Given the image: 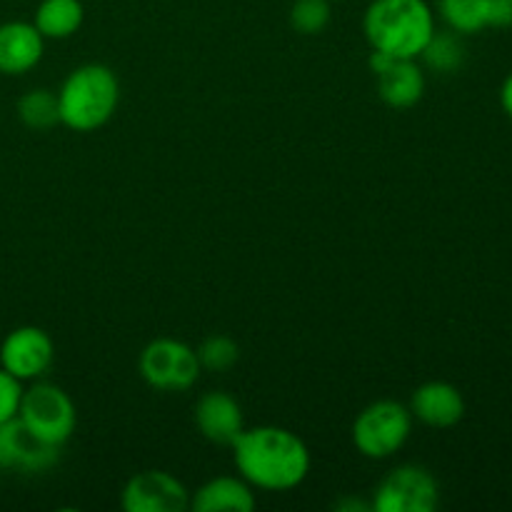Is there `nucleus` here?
Returning a JSON list of instances; mask_svg holds the SVG:
<instances>
[{"label": "nucleus", "mask_w": 512, "mask_h": 512, "mask_svg": "<svg viewBox=\"0 0 512 512\" xmlns=\"http://www.w3.org/2000/svg\"><path fill=\"white\" fill-rule=\"evenodd\" d=\"M233 460L240 478L273 493L298 488L310 473L308 445L298 433L280 425L245 428L233 443Z\"/></svg>", "instance_id": "1"}, {"label": "nucleus", "mask_w": 512, "mask_h": 512, "mask_svg": "<svg viewBox=\"0 0 512 512\" xmlns=\"http://www.w3.org/2000/svg\"><path fill=\"white\" fill-rule=\"evenodd\" d=\"M370 50L418 60L435 33V13L425 0H373L363 15Z\"/></svg>", "instance_id": "2"}, {"label": "nucleus", "mask_w": 512, "mask_h": 512, "mask_svg": "<svg viewBox=\"0 0 512 512\" xmlns=\"http://www.w3.org/2000/svg\"><path fill=\"white\" fill-rule=\"evenodd\" d=\"M120 103V80L103 63H85L70 70L58 88L60 125L75 133H93L115 115Z\"/></svg>", "instance_id": "3"}, {"label": "nucleus", "mask_w": 512, "mask_h": 512, "mask_svg": "<svg viewBox=\"0 0 512 512\" xmlns=\"http://www.w3.org/2000/svg\"><path fill=\"white\" fill-rule=\"evenodd\" d=\"M413 433V413L398 400L365 405L353 423V445L363 458L388 460L405 448Z\"/></svg>", "instance_id": "4"}, {"label": "nucleus", "mask_w": 512, "mask_h": 512, "mask_svg": "<svg viewBox=\"0 0 512 512\" xmlns=\"http://www.w3.org/2000/svg\"><path fill=\"white\" fill-rule=\"evenodd\" d=\"M18 418L45 443L63 448L75 433L78 413L70 395L60 385L33 380L30 388H23L18 405Z\"/></svg>", "instance_id": "5"}, {"label": "nucleus", "mask_w": 512, "mask_h": 512, "mask_svg": "<svg viewBox=\"0 0 512 512\" xmlns=\"http://www.w3.org/2000/svg\"><path fill=\"white\" fill-rule=\"evenodd\" d=\"M140 378L160 393H183L200 378V360L195 348L175 338H155L138 358Z\"/></svg>", "instance_id": "6"}, {"label": "nucleus", "mask_w": 512, "mask_h": 512, "mask_svg": "<svg viewBox=\"0 0 512 512\" xmlns=\"http://www.w3.org/2000/svg\"><path fill=\"white\" fill-rule=\"evenodd\" d=\"M370 505L375 512H435L440 483L425 465H398L380 480Z\"/></svg>", "instance_id": "7"}, {"label": "nucleus", "mask_w": 512, "mask_h": 512, "mask_svg": "<svg viewBox=\"0 0 512 512\" xmlns=\"http://www.w3.org/2000/svg\"><path fill=\"white\" fill-rule=\"evenodd\" d=\"M55 360L53 338L38 325H20L0 343V368L20 383L40 380Z\"/></svg>", "instance_id": "8"}, {"label": "nucleus", "mask_w": 512, "mask_h": 512, "mask_svg": "<svg viewBox=\"0 0 512 512\" xmlns=\"http://www.w3.org/2000/svg\"><path fill=\"white\" fill-rule=\"evenodd\" d=\"M120 505L125 512H183L190 508V490L168 470H140L123 485Z\"/></svg>", "instance_id": "9"}, {"label": "nucleus", "mask_w": 512, "mask_h": 512, "mask_svg": "<svg viewBox=\"0 0 512 512\" xmlns=\"http://www.w3.org/2000/svg\"><path fill=\"white\" fill-rule=\"evenodd\" d=\"M58 460V445H50L38 438L18 415L0 423V468L3 470L40 475L48 473Z\"/></svg>", "instance_id": "10"}, {"label": "nucleus", "mask_w": 512, "mask_h": 512, "mask_svg": "<svg viewBox=\"0 0 512 512\" xmlns=\"http://www.w3.org/2000/svg\"><path fill=\"white\" fill-rule=\"evenodd\" d=\"M370 70L378 78V95L390 108H413L425 95V73L413 58H390L373 50L368 58Z\"/></svg>", "instance_id": "11"}, {"label": "nucleus", "mask_w": 512, "mask_h": 512, "mask_svg": "<svg viewBox=\"0 0 512 512\" xmlns=\"http://www.w3.org/2000/svg\"><path fill=\"white\" fill-rule=\"evenodd\" d=\"M193 423L208 443L233 448V443L245 430V415L233 395L225 390H208L195 403Z\"/></svg>", "instance_id": "12"}, {"label": "nucleus", "mask_w": 512, "mask_h": 512, "mask_svg": "<svg viewBox=\"0 0 512 512\" xmlns=\"http://www.w3.org/2000/svg\"><path fill=\"white\" fill-rule=\"evenodd\" d=\"M413 420H420L428 428H455L465 418V398L453 383L430 380L418 385L408 403Z\"/></svg>", "instance_id": "13"}, {"label": "nucleus", "mask_w": 512, "mask_h": 512, "mask_svg": "<svg viewBox=\"0 0 512 512\" xmlns=\"http://www.w3.org/2000/svg\"><path fill=\"white\" fill-rule=\"evenodd\" d=\"M45 38L33 23L8 20L0 25V73L23 75L43 60Z\"/></svg>", "instance_id": "14"}, {"label": "nucleus", "mask_w": 512, "mask_h": 512, "mask_svg": "<svg viewBox=\"0 0 512 512\" xmlns=\"http://www.w3.org/2000/svg\"><path fill=\"white\" fill-rule=\"evenodd\" d=\"M253 508V485L240 475H220L190 495V510L195 512H250Z\"/></svg>", "instance_id": "15"}, {"label": "nucleus", "mask_w": 512, "mask_h": 512, "mask_svg": "<svg viewBox=\"0 0 512 512\" xmlns=\"http://www.w3.org/2000/svg\"><path fill=\"white\" fill-rule=\"evenodd\" d=\"M85 10L80 0H40L33 25L45 40H65L80 30Z\"/></svg>", "instance_id": "16"}, {"label": "nucleus", "mask_w": 512, "mask_h": 512, "mask_svg": "<svg viewBox=\"0 0 512 512\" xmlns=\"http://www.w3.org/2000/svg\"><path fill=\"white\" fill-rule=\"evenodd\" d=\"M18 120L30 130H50L60 123L58 90L33 88L23 93L15 105Z\"/></svg>", "instance_id": "17"}, {"label": "nucleus", "mask_w": 512, "mask_h": 512, "mask_svg": "<svg viewBox=\"0 0 512 512\" xmlns=\"http://www.w3.org/2000/svg\"><path fill=\"white\" fill-rule=\"evenodd\" d=\"M420 58L430 70L440 75L458 73L465 63V45L455 30H435Z\"/></svg>", "instance_id": "18"}, {"label": "nucleus", "mask_w": 512, "mask_h": 512, "mask_svg": "<svg viewBox=\"0 0 512 512\" xmlns=\"http://www.w3.org/2000/svg\"><path fill=\"white\" fill-rule=\"evenodd\" d=\"M485 3L488 0H438V13L458 35H475L488 28Z\"/></svg>", "instance_id": "19"}, {"label": "nucleus", "mask_w": 512, "mask_h": 512, "mask_svg": "<svg viewBox=\"0 0 512 512\" xmlns=\"http://www.w3.org/2000/svg\"><path fill=\"white\" fill-rule=\"evenodd\" d=\"M200 368L210 373H225L240 360V345L228 335H210L198 345Z\"/></svg>", "instance_id": "20"}, {"label": "nucleus", "mask_w": 512, "mask_h": 512, "mask_svg": "<svg viewBox=\"0 0 512 512\" xmlns=\"http://www.w3.org/2000/svg\"><path fill=\"white\" fill-rule=\"evenodd\" d=\"M330 0H295L290 8V28L300 35H320L330 25Z\"/></svg>", "instance_id": "21"}, {"label": "nucleus", "mask_w": 512, "mask_h": 512, "mask_svg": "<svg viewBox=\"0 0 512 512\" xmlns=\"http://www.w3.org/2000/svg\"><path fill=\"white\" fill-rule=\"evenodd\" d=\"M20 395H23V383L0 368V423L18 415Z\"/></svg>", "instance_id": "22"}, {"label": "nucleus", "mask_w": 512, "mask_h": 512, "mask_svg": "<svg viewBox=\"0 0 512 512\" xmlns=\"http://www.w3.org/2000/svg\"><path fill=\"white\" fill-rule=\"evenodd\" d=\"M485 20H488V28H510L512 0H488L485 3Z\"/></svg>", "instance_id": "23"}, {"label": "nucleus", "mask_w": 512, "mask_h": 512, "mask_svg": "<svg viewBox=\"0 0 512 512\" xmlns=\"http://www.w3.org/2000/svg\"><path fill=\"white\" fill-rule=\"evenodd\" d=\"M500 105H503L505 115L512 120V73L500 85Z\"/></svg>", "instance_id": "24"}, {"label": "nucleus", "mask_w": 512, "mask_h": 512, "mask_svg": "<svg viewBox=\"0 0 512 512\" xmlns=\"http://www.w3.org/2000/svg\"><path fill=\"white\" fill-rule=\"evenodd\" d=\"M0 478H3V468H0Z\"/></svg>", "instance_id": "25"}, {"label": "nucleus", "mask_w": 512, "mask_h": 512, "mask_svg": "<svg viewBox=\"0 0 512 512\" xmlns=\"http://www.w3.org/2000/svg\"><path fill=\"white\" fill-rule=\"evenodd\" d=\"M330 3H333V0H330ZM335 3H338V0H335Z\"/></svg>", "instance_id": "26"}]
</instances>
